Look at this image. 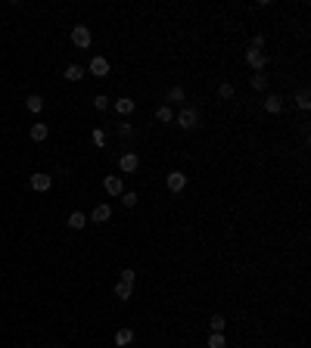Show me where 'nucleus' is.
Returning a JSON list of instances; mask_svg holds the SVG:
<instances>
[{"label":"nucleus","instance_id":"obj_1","mask_svg":"<svg viewBox=\"0 0 311 348\" xmlns=\"http://www.w3.org/2000/svg\"><path fill=\"white\" fill-rule=\"evenodd\" d=\"M177 124L184 127V131H193V127L199 124V112H196L193 106H184V109H180V115H177Z\"/></svg>","mask_w":311,"mask_h":348},{"label":"nucleus","instance_id":"obj_2","mask_svg":"<svg viewBox=\"0 0 311 348\" xmlns=\"http://www.w3.org/2000/svg\"><path fill=\"white\" fill-rule=\"evenodd\" d=\"M90 41H94V38H90V28L87 25H75V28H72V44H75V47H90Z\"/></svg>","mask_w":311,"mask_h":348},{"label":"nucleus","instance_id":"obj_3","mask_svg":"<svg viewBox=\"0 0 311 348\" xmlns=\"http://www.w3.org/2000/svg\"><path fill=\"white\" fill-rule=\"evenodd\" d=\"M28 184H31V190H34V193H47V190L53 187V177H50V174H44V171H38V174H31Z\"/></svg>","mask_w":311,"mask_h":348},{"label":"nucleus","instance_id":"obj_4","mask_svg":"<svg viewBox=\"0 0 311 348\" xmlns=\"http://www.w3.org/2000/svg\"><path fill=\"white\" fill-rule=\"evenodd\" d=\"M87 72H90L94 78H106V75H109V59H106V56H94V59H90V65H87Z\"/></svg>","mask_w":311,"mask_h":348},{"label":"nucleus","instance_id":"obj_5","mask_svg":"<svg viewBox=\"0 0 311 348\" xmlns=\"http://www.w3.org/2000/svg\"><path fill=\"white\" fill-rule=\"evenodd\" d=\"M118 168H121L125 174H134V171L140 168V156H137V153H125V156L118 159Z\"/></svg>","mask_w":311,"mask_h":348},{"label":"nucleus","instance_id":"obj_6","mask_svg":"<svg viewBox=\"0 0 311 348\" xmlns=\"http://www.w3.org/2000/svg\"><path fill=\"white\" fill-rule=\"evenodd\" d=\"M165 184H168L171 193H184V187H187V174H184V171H168V180H165Z\"/></svg>","mask_w":311,"mask_h":348},{"label":"nucleus","instance_id":"obj_7","mask_svg":"<svg viewBox=\"0 0 311 348\" xmlns=\"http://www.w3.org/2000/svg\"><path fill=\"white\" fill-rule=\"evenodd\" d=\"M103 190H106L109 196H121V193H125V184H121V177H118V174H109V177L103 180Z\"/></svg>","mask_w":311,"mask_h":348},{"label":"nucleus","instance_id":"obj_8","mask_svg":"<svg viewBox=\"0 0 311 348\" xmlns=\"http://www.w3.org/2000/svg\"><path fill=\"white\" fill-rule=\"evenodd\" d=\"M246 65L255 68V72H262V68L268 65V53H255V50H249V53H246Z\"/></svg>","mask_w":311,"mask_h":348},{"label":"nucleus","instance_id":"obj_9","mask_svg":"<svg viewBox=\"0 0 311 348\" xmlns=\"http://www.w3.org/2000/svg\"><path fill=\"white\" fill-rule=\"evenodd\" d=\"M109 218H112V208H109V205L103 202V205H94V212L87 215V221H94V224H103V221H109Z\"/></svg>","mask_w":311,"mask_h":348},{"label":"nucleus","instance_id":"obj_10","mask_svg":"<svg viewBox=\"0 0 311 348\" xmlns=\"http://www.w3.org/2000/svg\"><path fill=\"white\" fill-rule=\"evenodd\" d=\"M28 137H31L34 143H41V140H47V137H50V127H47L44 121H38V124H31V131H28Z\"/></svg>","mask_w":311,"mask_h":348},{"label":"nucleus","instance_id":"obj_11","mask_svg":"<svg viewBox=\"0 0 311 348\" xmlns=\"http://www.w3.org/2000/svg\"><path fill=\"white\" fill-rule=\"evenodd\" d=\"M112 109H115L118 115H131L134 109H137V103H134V100H128V97H121V100H115V103H112Z\"/></svg>","mask_w":311,"mask_h":348},{"label":"nucleus","instance_id":"obj_12","mask_svg":"<svg viewBox=\"0 0 311 348\" xmlns=\"http://www.w3.org/2000/svg\"><path fill=\"white\" fill-rule=\"evenodd\" d=\"M131 296H134V283H125V280H118V283H115V299H118V302H128Z\"/></svg>","mask_w":311,"mask_h":348},{"label":"nucleus","instance_id":"obj_13","mask_svg":"<svg viewBox=\"0 0 311 348\" xmlns=\"http://www.w3.org/2000/svg\"><path fill=\"white\" fill-rule=\"evenodd\" d=\"M69 227H72V230H84V227H87V215H84V212H72V215H69Z\"/></svg>","mask_w":311,"mask_h":348},{"label":"nucleus","instance_id":"obj_14","mask_svg":"<svg viewBox=\"0 0 311 348\" xmlns=\"http://www.w3.org/2000/svg\"><path fill=\"white\" fill-rule=\"evenodd\" d=\"M184 100H187V90L180 87V84H174V87L168 90V106H171V103H184Z\"/></svg>","mask_w":311,"mask_h":348},{"label":"nucleus","instance_id":"obj_15","mask_svg":"<svg viewBox=\"0 0 311 348\" xmlns=\"http://www.w3.org/2000/svg\"><path fill=\"white\" fill-rule=\"evenodd\" d=\"M25 106H28V112H44V97L41 94H31L25 100Z\"/></svg>","mask_w":311,"mask_h":348},{"label":"nucleus","instance_id":"obj_16","mask_svg":"<svg viewBox=\"0 0 311 348\" xmlns=\"http://www.w3.org/2000/svg\"><path fill=\"white\" fill-rule=\"evenodd\" d=\"M265 109H268L271 115H277V112H283V100H280V97H268V100H265Z\"/></svg>","mask_w":311,"mask_h":348},{"label":"nucleus","instance_id":"obj_17","mask_svg":"<svg viewBox=\"0 0 311 348\" xmlns=\"http://www.w3.org/2000/svg\"><path fill=\"white\" fill-rule=\"evenodd\" d=\"M131 342H134V333H131V329H118V333H115V348L131 345Z\"/></svg>","mask_w":311,"mask_h":348},{"label":"nucleus","instance_id":"obj_18","mask_svg":"<svg viewBox=\"0 0 311 348\" xmlns=\"http://www.w3.org/2000/svg\"><path fill=\"white\" fill-rule=\"evenodd\" d=\"M156 118H159L162 124H168V121H174V112H171V106H159V109H156Z\"/></svg>","mask_w":311,"mask_h":348},{"label":"nucleus","instance_id":"obj_19","mask_svg":"<svg viewBox=\"0 0 311 348\" xmlns=\"http://www.w3.org/2000/svg\"><path fill=\"white\" fill-rule=\"evenodd\" d=\"M206 345H209V348H227V339H224V333H212Z\"/></svg>","mask_w":311,"mask_h":348},{"label":"nucleus","instance_id":"obj_20","mask_svg":"<svg viewBox=\"0 0 311 348\" xmlns=\"http://www.w3.org/2000/svg\"><path fill=\"white\" fill-rule=\"evenodd\" d=\"M209 326H212V333H224V326H227V320H224L221 314H212V320H209Z\"/></svg>","mask_w":311,"mask_h":348},{"label":"nucleus","instance_id":"obj_21","mask_svg":"<svg viewBox=\"0 0 311 348\" xmlns=\"http://www.w3.org/2000/svg\"><path fill=\"white\" fill-rule=\"evenodd\" d=\"M66 78H69V81H81V78H84V68H81V65H69V68H66Z\"/></svg>","mask_w":311,"mask_h":348},{"label":"nucleus","instance_id":"obj_22","mask_svg":"<svg viewBox=\"0 0 311 348\" xmlns=\"http://www.w3.org/2000/svg\"><path fill=\"white\" fill-rule=\"evenodd\" d=\"M296 106L299 109H311V94H308V90H299V94H296Z\"/></svg>","mask_w":311,"mask_h":348},{"label":"nucleus","instance_id":"obj_23","mask_svg":"<svg viewBox=\"0 0 311 348\" xmlns=\"http://www.w3.org/2000/svg\"><path fill=\"white\" fill-rule=\"evenodd\" d=\"M137 199H140L137 193H128V190H125V193H121V205H128V208H134V205H137Z\"/></svg>","mask_w":311,"mask_h":348},{"label":"nucleus","instance_id":"obj_24","mask_svg":"<svg viewBox=\"0 0 311 348\" xmlns=\"http://www.w3.org/2000/svg\"><path fill=\"white\" fill-rule=\"evenodd\" d=\"M249 50H255V53H265V38H262V34H255V38H252Z\"/></svg>","mask_w":311,"mask_h":348},{"label":"nucleus","instance_id":"obj_25","mask_svg":"<svg viewBox=\"0 0 311 348\" xmlns=\"http://www.w3.org/2000/svg\"><path fill=\"white\" fill-rule=\"evenodd\" d=\"M218 97H221V100H230V97H233V84H227V81H224L221 87H218Z\"/></svg>","mask_w":311,"mask_h":348},{"label":"nucleus","instance_id":"obj_26","mask_svg":"<svg viewBox=\"0 0 311 348\" xmlns=\"http://www.w3.org/2000/svg\"><path fill=\"white\" fill-rule=\"evenodd\" d=\"M109 106H112V103H109V97H94V109H100V112H103V109H109Z\"/></svg>","mask_w":311,"mask_h":348},{"label":"nucleus","instance_id":"obj_27","mask_svg":"<svg viewBox=\"0 0 311 348\" xmlns=\"http://www.w3.org/2000/svg\"><path fill=\"white\" fill-rule=\"evenodd\" d=\"M252 87H255V90H265V87H268V78H265V75H252Z\"/></svg>","mask_w":311,"mask_h":348},{"label":"nucleus","instance_id":"obj_28","mask_svg":"<svg viewBox=\"0 0 311 348\" xmlns=\"http://www.w3.org/2000/svg\"><path fill=\"white\" fill-rule=\"evenodd\" d=\"M118 280H125V283H134V280H137V270H131V267H125Z\"/></svg>","mask_w":311,"mask_h":348},{"label":"nucleus","instance_id":"obj_29","mask_svg":"<svg viewBox=\"0 0 311 348\" xmlns=\"http://www.w3.org/2000/svg\"><path fill=\"white\" fill-rule=\"evenodd\" d=\"M94 143H97V146H103V143H106V134L100 131V127H97V131H94Z\"/></svg>","mask_w":311,"mask_h":348},{"label":"nucleus","instance_id":"obj_30","mask_svg":"<svg viewBox=\"0 0 311 348\" xmlns=\"http://www.w3.org/2000/svg\"><path fill=\"white\" fill-rule=\"evenodd\" d=\"M28 348H34V345H28Z\"/></svg>","mask_w":311,"mask_h":348}]
</instances>
